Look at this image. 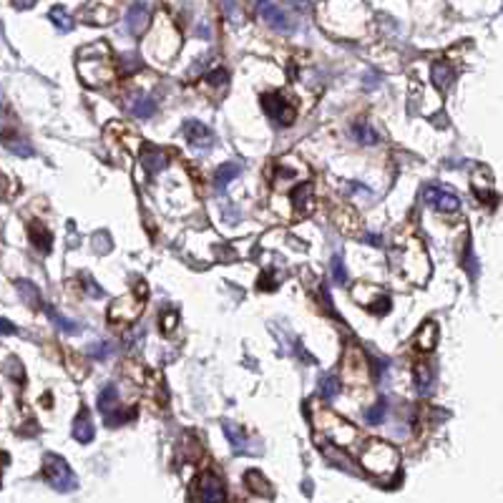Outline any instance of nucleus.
<instances>
[{"mask_svg": "<svg viewBox=\"0 0 503 503\" xmlns=\"http://www.w3.org/2000/svg\"><path fill=\"white\" fill-rule=\"evenodd\" d=\"M393 260V270H398L407 282L413 284H423L430 274V262L428 255H425L423 244L418 239H407V242L398 244L391 252Z\"/></svg>", "mask_w": 503, "mask_h": 503, "instance_id": "2", "label": "nucleus"}, {"mask_svg": "<svg viewBox=\"0 0 503 503\" xmlns=\"http://www.w3.org/2000/svg\"><path fill=\"white\" fill-rule=\"evenodd\" d=\"M11 179H8L6 174H0V199H6V197H11Z\"/></svg>", "mask_w": 503, "mask_h": 503, "instance_id": "45", "label": "nucleus"}, {"mask_svg": "<svg viewBox=\"0 0 503 503\" xmlns=\"http://www.w3.org/2000/svg\"><path fill=\"white\" fill-rule=\"evenodd\" d=\"M0 466H3V456H0Z\"/></svg>", "mask_w": 503, "mask_h": 503, "instance_id": "49", "label": "nucleus"}, {"mask_svg": "<svg viewBox=\"0 0 503 503\" xmlns=\"http://www.w3.org/2000/svg\"><path fill=\"white\" fill-rule=\"evenodd\" d=\"M292 202L297 207V216H307L312 212V187L310 184H300V187H294L292 192Z\"/></svg>", "mask_w": 503, "mask_h": 503, "instance_id": "21", "label": "nucleus"}, {"mask_svg": "<svg viewBox=\"0 0 503 503\" xmlns=\"http://www.w3.org/2000/svg\"><path fill=\"white\" fill-rule=\"evenodd\" d=\"M385 415H388V403L380 398L378 403H373V405L365 410V420H368L370 425H380L385 420Z\"/></svg>", "mask_w": 503, "mask_h": 503, "instance_id": "31", "label": "nucleus"}, {"mask_svg": "<svg viewBox=\"0 0 503 503\" xmlns=\"http://www.w3.org/2000/svg\"><path fill=\"white\" fill-rule=\"evenodd\" d=\"M8 149H11L13 154H16V156H33V146H30L28 141H25V139H21V136H16V139H11V141L6 144Z\"/></svg>", "mask_w": 503, "mask_h": 503, "instance_id": "37", "label": "nucleus"}, {"mask_svg": "<svg viewBox=\"0 0 503 503\" xmlns=\"http://www.w3.org/2000/svg\"><path fill=\"white\" fill-rule=\"evenodd\" d=\"M33 3H35V0H13V6L21 8V11H23V8H30Z\"/></svg>", "mask_w": 503, "mask_h": 503, "instance_id": "47", "label": "nucleus"}, {"mask_svg": "<svg viewBox=\"0 0 503 503\" xmlns=\"http://www.w3.org/2000/svg\"><path fill=\"white\" fill-rule=\"evenodd\" d=\"M360 463L362 468L373 475H393L398 470V463H400V456L393 446L383 441H370L365 446V451L360 453Z\"/></svg>", "mask_w": 503, "mask_h": 503, "instance_id": "4", "label": "nucleus"}, {"mask_svg": "<svg viewBox=\"0 0 503 503\" xmlns=\"http://www.w3.org/2000/svg\"><path fill=\"white\" fill-rule=\"evenodd\" d=\"M352 297L360 302L365 310L378 312V315H385L391 310V297L378 287H370V284H357V289H352Z\"/></svg>", "mask_w": 503, "mask_h": 503, "instance_id": "11", "label": "nucleus"}, {"mask_svg": "<svg viewBox=\"0 0 503 503\" xmlns=\"http://www.w3.org/2000/svg\"><path fill=\"white\" fill-rule=\"evenodd\" d=\"M108 352H111V345H106V342H98V345L91 347V355L96 357V360H103V357H108Z\"/></svg>", "mask_w": 503, "mask_h": 503, "instance_id": "44", "label": "nucleus"}, {"mask_svg": "<svg viewBox=\"0 0 503 503\" xmlns=\"http://www.w3.org/2000/svg\"><path fill=\"white\" fill-rule=\"evenodd\" d=\"M45 312H48V317L53 320V325H56L61 333H66V335H76L79 333V323L76 320H71V317H66V315H61V312L56 310V307H45Z\"/></svg>", "mask_w": 503, "mask_h": 503, "instance_id": "25", "label": "nucleus"}, {"mask_svg": "<svg viewBox=\"0 0 503 503\" xmlns=\"http://www.w3.org/2000/svg\"><path fill=\"white\" fill-rule=\"evenodd\" d=\"M247 483H249V488H252V491L262 493V496H272L270 481H267V478L260 473V470H249V473H247Z\"/></svg>", "mask_w": 503, "mask_h": 503, "instance_id": "32", "label": "nucleus"}, {"mask_svg": "<svg viewBox=\"0 0 503 503\" xmlns=\"http://www.w3.org/2000/svg\"><path fill=\"white\" fill-rule=\"evenodd\" d=\"M129 108L131 113H134L136 119H149V116H154V98L146 96V93H134V96L129 98Z\"/></svg>", "mask_w": 503, "mask_h": 503, "instance_id": "20", "label": "nucleus"}, {"mask_svg": "<svg viewBox=\"0 0 503 503\" xmlns=\"http://www.w3.org/2000/svg\"><path fill=\"white\" fill-rule=\"evenodd\" d=\"M68 365H71V375H74L76 380H83L86 375H88V368H86V362L81 360L79 355H68Z\"/></svg>", "mask_w": 503, "mask_h": 503, "instance_id": "38", "label": "nucleus"}, {"mask_svg": "<svg viewBox=\"0 0 503 503\" xmlns=\"http://www.w3.org/2000/svg\"><path fill=\"white\" fill-rule=\"evenodd\" d=\"M436 342H438V325L436 323H425L423 328L415 333V345H418V350L430 352L433 347H436Z\"/></svg>", "mask_w": 503, "mask_h": 503, "instance_id": "22", "label": "nucleus"}, {"mask_svg": "<svg viewBox=\"0 0 503 503\" xmlns=\"http://www.w3.org/2000/svg\"><path fill=\"white\" fill-rule=\"evenodd\" d=\"M342 373H345V378L355 385L368 383L370 368H368V362H365V355H362L360 347L352 345L345 350V357H342Z\"/></svg>", "mask_w": 503, "mask_h": 503, "instance_id": "10", "label": "nucleus"}, {"mask_svg": "<svg viewBox=\"0 0 503 503\" xmlns=\"http://www.w3.org/2000/svg\"><path fill=\"white\" fill-rule=\"evenodd\" d=\"M6 373L11 375V378H16L18 383H23V378H25V375H23L21 362H18L16 357H11V360H8V368H6Z\"/></svg>", "mask_w": 503, "mask_h": 503, "instance_id": "41", "label": "nucleus"}, {"mask_svg": "<svg viewBox=\"0 0 503 503\" xmlns=\"http://www.w3.org/2000/svg\"><path fill=\"white\" fill-rule=\"evenodd\" d=\"M433 380H436V375H433L430 362H418V365H415V388H418V393L425 395V393L433 388Z\"/></svg>", "mask_w": 503, "mask_h": 503, "instance_id": "24", "label": "nucleus"}, {"mask_svg": "<svg viewBox=\"0 0 503 503\" xmlns=\"http://www.w3.org/2000/svg\"><path fill=\"white\" fill-rule=\"evenodd\" d=\"M430 76H433V83L438 86V88H448V86L453 83V68L448 66V63H433V71H430Z\"/></svg>", "mask_w": 503, "mask_h": 503, "instance_id": "28", "label": "nucleus"}, {"mask_svg": "<svg viewBox=\"0 0 503 503\" xmlns=\"http://www.w3.org/2000/svg\"><path fill=\"white\" fill-rule=\"evenodd\" d=\"M224 433H226V438H229V443H232L237 451H244V448H247V438L242 436V430H239L237 425L229 423V420H224Z\"/></svg>", "mask_w": 503, "mask_h": 503, "instance_id": "36", "label": "nucleus"}, {"mask_svg": "<svg viewBox=\"0 0 503 503\" xmlns=\"http://www.w3.org/2000/svg\"><path fill=\"white\" fill-rule=\"evenodd\" d=\"M51 21H53V25H58L61 30L74 28V18L68 16V11L63 6H53L51 8Z\"/></svg>", "mask_w": 503, "mask_h": 503, "instance_id": "35", "label": "nucleus"}, {"mask_svg": "<svg viewBox=\"0 0 503 503\" xmlns=\"http://www.w3.org/2000/svg\"><path fill=\"white\" fill-rule=\"evenodd\" d=\"M81 16L86 18V23L106 25V23H111L113 18H116V3H113V0H91Z\"/></svg>", "mask_w": 503, "mask_h": 503, "instance_id": "13", "label": "nucleus"}, {"mask_svg": "<svg viewBox=\"0 0 503 503\" xmlns=\"http://www.w3.org/2000/svg\"><path fill=\"white\" fill-rule=\"evenodd\" d=\"M234 176H239V166L237 164H221L219 169L214 171V189L216 192H224L226 184H229Z\"/></svg>", "mask_w": 503, "mask_h": 503, "instance_id": "26", "label": "nucleus"}, {"mask_svg": "<svg viewBox=\"0 0 503 503\" xmlns=\"http://www.w3.org/2000/svg\"><path fill=\"white\" fill-rule=\"evenodd\" d=\"M116 403H119V391L113 385H106L101 393H98V410L103 415H108L111 410H116Z\"/></svg>", "mask_w": 503, "mask_h": 503, "instance_id": "27", "label": "nucleus"}, {"mask_svg": "<svg viewBox=\"0 0 503 503\" xmlns=\"http://www.w3.org/2000/svg\"><path fill=\"white\" fill-rule=\"evenodd\" d=\"M71 433H74V438L79 443H91L93 441V436H96V430H93V420H91V413L88 407H83L79 415H76L74 420V428H71Z\"/></svg>", "mask_w": 503, "mask_h": 503, "instance_id": "18", "label": "nucleus"}, {"mask_svg": "<svg viewBox=\"0 0 503 503\" xmlns=\"http://www.w3.org/2000/svg\"><path fill=\"white\" fill-rule=\"evenodd\" d=\"M16 289H18V294H21V300L25 302L30 310H38L40 307V292H38V287H35L33 282H28V279H18Z\"/></svg>", "mask_w": 503, "mask_h": 503, "instance_id": "23", "label": "nucleus"}, {"mask_svg": "<svg viewBox=\"0 0 503 503\" xmlns=\"http://www.w3.org/2000/svg\"><path fill=\"white\" fill-rule=\"evenodd\" d=\"M184 134H187L189 144L197 149H209L214 144V134H212L209 126H204L202 121H189L184 126Z\"/></svg>", "mask_w": 503, "mask_h": 503, "instance_id": "16", "label": "nucleus"}, {"mask_svg": "<svg viewBox=\"0 0 503 503\" xmlns=\"http://www.w3.org/2000/svg\"><path fill=\"white\" fill-rule=\"evenodd\" d=\"M139 164L149 171V174H161L169 166V154L158 146H144L139 154Z\"/></svg>", "mask_w": 503, "mask_h": 503, "instance_id": "14", "label": "nucleus"}, {"mask_svg": "<svg viewBox=\"0 0 503 503\" xmlns=\"http://www.w3.org/2000/svg\"><path fill=\"white\" fill-rule=\"evenodd\" d=\"M91 244H93V249H96L98 255H106L108 247H111V239H108V234H106V232H98V234H93V239H91Z\"/></svg>", "mask_w": 503, "mask_h": 503, "instance_id": "40", "label": "nucleus"}, {"mask_svg": "<svg viewBox=\"0 0 503 503\" xmlns=\"http://www.w3.org/2000/svg\"><path fill=\"white\" fill-rule=\"evenodd\" d=\"M79 76L88 88H103L111 83L116 68L106 43L88 45L79 53Z\"/></svg>", "mask_w": 503, "mask_h": 503, "instance_id": "1", "label": "nucleus"}, {"mask_svg": "<svg viewBox=\"0 0 503 503\" xmlns=\"http://www.w3.org/2000/svg\"><path fill=\"white\" fill-rule=\"evenodd\" d=\"M43 475H45V481L61 493L74 491L76 488L74 470H71V466H68L61 456H56V453H48L43 458Z\"/></svg>", "mask_w": 503, "mask_h": 503, "instance_id": "6", "label": "nucleus"}, {"mask_svg": "<svg viewBox=\"0 0 503 503\" xmlns=\"http://www.w3.org/2000/svg\"><path fill=\"white\" fill-rule=\"evenodd\" d=\"M257 13H260V18L270 25V28L279 30V33H289V30H292V21H289V16L274 3V0H257Z\"/></svg>", "mask_w": 503, "mask_h": 503, "instance_id": "12", "label": "nucleus"}, {"mask_svg": "<svg viewBox=\"0 0 503 503\" xmlns=\"http://www.w3.org/2000/svg\"><path fill=\"white\" fill-rule=\"evenodd\" d=\"M423 197H425V202L433 204V207H436V209H441V212H456L461 207V202H458V197H456V194L443 192V189H438V187H428Z\"/></svg>", "mask_w": 503, "mask_h": 503, "instance_id": "17", "label": "nucleus"}, {"mask_svg": "<svg viewBox=\"0 0 503 503\" xmlns=\"http://www.w3.org/2000/svg\"><path fill=\"white\" fill-rule=\"evenodd\" d=\"M365 242H368V244H380V237H378V234H365Z\"/></svg>", "mask_w": 503, "mask_h": 503, "instance_id": "48", "label": "nucleus"}, {"mask_svg": "<svg viewBox=\"0 0 503 503\" xmlns=\"http://www.w3.org/2000/svg\"><path fill=\"white\" fill-rule=\"evenodd\" d=\"M337 393H340V380L335 375H323V380H320V395L325 400H335Z\"/></svg>", "mask_w": 503, "mask_h": 503, "instance_id": "34", "label": "nucleus"}, {"mask_svg": "<svg viewBox=\"0 0 503 503\" xmlns=\"http://www.w3.org/2000/svg\"><path fill=\"white\" fill-rule=\"evenodd\" d=\"M126 25H129V33L141 35L146 33V28L151 25V11H149L146 3H134L126 13Z\"/></svg>", "mask_w": 503, "mask_h": 503, "instance_id": "15", "label": "nucleus"}, {"mask_svg": "<svg viewBox=\"0 0 503 503\" xmlns=\"http://www.w3.org/2000/svg\"><path fill=\"white\" fill-rule=\"evenodd\" d=\"M352 136H355V139L362 144V146H373V144L378 141V134H375L373 126L362 124V121H357V124H352Z\"/></svg>", "mask_w": 503, "mask_h": 503, "instance_id": "30", "label": "nucleus"}, {"mask_svg": "<svg viewBox=\"0 0 503 503\" xmlns=\"http://www.w3.org/2000/svg\"><path fill=\"white\" fill-rule=\"evenodd\" d=\"M333 277H335V284L337 287H345L347 284V272H345V265L340 257H333Z\"/></svg>", "mask_w": 503, "mask_h": 503, "instance_id": "39", "label": "nucleus"}, {"mask_svg": "<svg viewBox=\"0 0 503 503\" xmlns=\"http://www.w3.org/2000/svg\"><path fill=\"white\" fill-rule=\"evenodd\" d=\"M144 300H146V284L141 282L136 287V292H129L111 302V307H108V320H111V323H121V325L134 323L136 317L141 315Z\"/></svg>", "mask_w": 503, "mask_h": 503, "instance_id": "5", "label": "nucleus"}, {"mask_svg": "<svg viewBox=\"0 0 503 503\" xmlns=\"http://www.w3.org/2000/svg\"><path fill=\"white\" fill-rule=\"evenodd\" d=\"M103 418H106V425H108V428H119V425L131 423V420L136 418V410H134V407H116L113 413L103 415Z\"/></svg>", "mask_w": 503, "mask_h": 503, "instance_id": "29", "label": "nucleus"}, {"mask_svg": "<svg viewBox=\"0 0 503 503\" xmlns=\"http://www.w3.org/2000/svg\"><path fill=\"white\" fill-rule=\"evenodd\" d=\"M262 106H265L267 116L277 121L282 129L292 124L294 116H297V108H294V103L287 101L282 93H265V96H262Z\"/></svg>", "mask_w": 503, "mask_h": 503, "instance_id": "9", "label": "nucleus"}, {"mask_svg": "<svg viewBox=\"0 0 503 503\" xmlns=\"http://www.w3.org/2000/svg\"><path fill=\"white\" fill-rule=\"evenodd\" d=\"M194 498H197V503H226V488L219 475L212 470L199 475L194 483Z\"/></svg>", "mask_w": 503, "mask_h": 503, "instance_id": "8", "label": "nucleus"}, {"mask_svg": "<svg viewBox=\"0 0 503 503\" xmlns=\"http://www.w3.org/2000/svg\"><path fill=\"white\" fill-rule=\"evenodd\" d=\"M161 328H164V333H171V330L176 328V312L174 310H166L164 315H161Z\"/></svg>", "mask_w": 503, "mask_h": 503, "instance_id": "43", "label": "nucleus"}, {"mask_svg": "<svg viewBox=\"0 0 503 503\" xmlns=\"http://www.w3.org/2000/svg\"><path fill=\"white\" fill-rule=\"evenodd\" d=\"M307 176H310V171L297 156H282L274 166V184L279 189L300 187L307 181Z\"/></svg>", "mask_w": 503, "mask_h": 503, "instance_id": "7", "label": "nucleus"}, {"mask_svg": "<svg viewBox=\"0 0 503 503\" xmlns=\"http://www.w3.org/2000/svg\"><path fill=\"white\" fill-rule=\"evenodd\" d=\"M83 282H86V292H88L91 297H96V300H101V297H103V289L98 287L96 279H91L88 274H83Z\"/></svg>", "mask_w": 503, "mask_h": 503, "instance_id": "42", "label": "nucleus"}, {"mask_svg": "<svg viewBox=\"0 0 503 503\" xmlns=\"http://www.w3.org/2000/svg\"><path fill=\"white\" fill-rule=\"evenodd\" d=\"M312 423H315V428L320 430L323 436H328L330 441H335L337 446H342V448L352 446V441L357 438V430L352 428V425L347 423L345 418H340L335 410H330V407L315 405Z\"/></svg>", "mask_w": 503, "mask_h": 503, "instance_id": "3", "label": "nucleus"}, {"mask_svg": "<svg viewBox=\"0 0 503 503\" xmlns=\"http://www.w3.org/2000/svg\"><path fill=\"white\" fill-rule=\"evenodd\" d=\"M16 333V325L11 323V320H3L0 317V335H13Z\"/></svg>", "mask_w": 503, "mask_h": 503, "instance_id": "46", "label": "nucleus"}, {"mask_svg": "<svg viewBox=\"0 0 503 503\" xmlns=\"http://www.w3.org/2000/svg\"><path fill=\"white\" fill-rule=\"evenodd\" d=\"M18 136V129H16V121L8 116V111L6 108H0V139L3 141H11V139H16Z\"/></svg>", "mask_w": 503, "mask_h": 503, "instance_id": "33", "label": "nucleus"}, {"mask_svg": "<svg viewBox=\"0 0 503 503\" xmlns=\"http://www.w3.org/2000/svg\"><path fill=\"white\" fill-rule=\"evenodd\" d=\"M28 237H30V242H33V247L38 249L40 255H48L51 252V247H53V234L45 229L40 221H30L28 224Z\"/></svg>", "mask_w": 503, "mask_h": 503, "instance_id": "19", "label": "nucleus"}]
</instances>
